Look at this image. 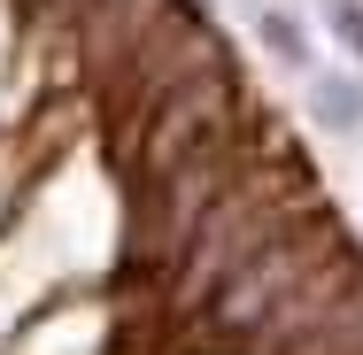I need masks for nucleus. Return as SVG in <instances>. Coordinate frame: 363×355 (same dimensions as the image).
<instances>
[{"mask_svg":"<svg viewBox=\"0 0 363 355\" xmlns=\"http://www.w3.org/2000/svg\"><path fill=\"white\" fill-rule=\"evenodd\" d=\"M325 23L348 55H363V0H325Z\"/></svg>","mask_w":363,"mask_h":355,"instance_id":"nucleus-3","label":"nucleus"},{"mask_svg":"<svg viewBox=\"0 0 363 355\" xmlns=\"http://www.w3.org/2000/svg\"><path fill=\"white\" fill-rule=\"evenodd\" d=\"M309 116H317L325 132L356 140V132H363V77H348V70H309Z\"/></svg>","mask_w":363,"mask_h":355,"instance_id":"nucleus-1","label":"nucleus"},{"mask_svg":"<svg viewBox=\"0 0 363 355\" xmlns=\"http://www.w3.org/2000/svg\"><path fill=\"white\" fill-rule=\"evenodd\" d=\"M255 31H263V47H271L279 62H294V70H309V39H301V23H294L286 8H255Z\"/></svg>","mask_w":363,"mask_h":355,"instance_id":"nucleus-2","label":"nucleus"}]
</instances>
